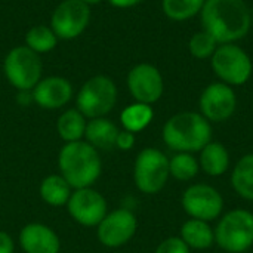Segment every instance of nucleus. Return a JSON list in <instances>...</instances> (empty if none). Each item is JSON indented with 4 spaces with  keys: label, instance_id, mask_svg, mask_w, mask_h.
Wrapping results in <instances>:
<instances>
[{
    "label": "nucleus",
    "instance_id": "nucleus-1",
    "mask_svg": "<svg viewBox=\"0 0 253 253\" xmlns=\"http://www.w3.org/2000/svg\"><path fill=\"white\" fill-rule=\"evenodd\" d=\"M200 19L203 30L219 44L245 39L252 27V12L245 0H206Z\"/></svg>",
    "mask_w": 253,
    "mask_h": 253
},
{
    "label": "nucleus",
    "instance_id": "nucleus-2",
    "mask_svg": "<svg viewBox=\"0 0 253 253\" xmlns=\"http://www.w3.org/2000/svg\"><path fill=\"white\" fill-rule=\"evenodd\" d=\"M212 139V126L200 114L184 111L172 116L163 126L165 144L178 153L202 151Z\"/></svg>",
    "mask_w": 253,
    "mask_h": 253
},
{
    "label": "nucleus",
    "instance_id": "nucleus-3",
    "mask_svg": "<svg viewBox=\"0 0 253 253\" xmlns=\"http://www.w3.org/2000/svg\"><path fill=\"white\" fill-rule=\"evenodd\" d=\"M61 176L71 188H89L101 175V160L96 150L83 141L67 142L59 153Z\"/></svg>",
    "mask_w": 253,
    "mask_h": 253
},
{
    "label": "nucleus",
    "instance_id": "nucleus-4",
    "mask_svg": "<svg viewBox=\"0 0 253 253\" xmlns=\"http://www.w3.org/2000/svg\"><path fill=\"white\" fill-rule=\"evenodd\" d=\"M211 65L216 77L231 87L245 84L253 73L249 53L237 43L219 44L211 58Z\"/></svg>",
    "mask_w": 253,
    "mask_h": 253
},
{
    "label": "nucleus",
    "instance_id": "nucleus-5",
    "mask_svg": "<svg viewBox=\"0 0 253 253\" xmlns=\"http://www.w3.org/2000/svg\"><path fill=\"white\" fill-rule=\"evenodd\" d=\"M215 243L228 253H243L253 246V213L245 209L228 212L215 230Z\"/></svg>",
    "mask_w": 253,
    "mask_h": 253
},
{
    "label": "nucleus",
    "instance_id": "nucleus-6",
    "mask_svg": "<svg viewBox=\"0 0 253 253\" xmlns=\"http://www.w3.org/2000/svg\"><path fill=\"white\" fill-rule=\"evenodd\" d=\"M117 101V87L110 77L89 79L77 95V110L89 119H98L113 110Z\"/></svg>",
    "mask_w": 253,
    "mask_h": 253
},
{
    "label": "nucleus",
    "instance_id": "nucleus-7",
    "mask_svg": "<svg viewBox=\"0 0 253 253\" xmlns=\"http://www.w3.org/2000/svg\"><path fill=\"white\" fill-rule=\"evenodd\" d=\"M169 159L157 148L142 150L135 162L133 178L139 191L156 194L169 179Z\"/></svg>",
    "mask_w": 253,
    "mask_h": 253
},
{
    "label": "nucleus",
    "instance_id": "nucleus-8",
    "mask_svg": "<svg viewBox=\"0 0 253 253\" xmlns=\"http://www.w3.org/2000/svg\"><path fill=\"white\" fill-rule=\"evenodd\" d=\"M4 74L9 83L16 89H34L42 76V62L39 55L27 46L13 47L4 59Z\"/></svg>",
    "mask_w": 253,
    "mask_h": 253
},
{
    "label": "nucleus",
    "instance_id": "nucleus-9",
    "mask_svg": "<svg viewBox=\"0 0 253 253\" xmlns=\"http://www.w3.org/2000/svg\"><path fill=\"white\" fill-rule=\"evenodd\" d=\"M182 208L193 219L213 221L222 209L224 200L219 191L206 184H196L188 187L182 194Z\"/></svg>",
    "mask_w": 253,
    "mask_h": 253
},
{
    "label": "nucleus",
    "instance_id": "nucleus-10",
    "mask_svg": "<svg viewBox=\"0 0 253 253\" xmlns=\"http://www.w3.org/2000/svg\"><path fill=\"white\" fill-rule=\"evenodd\" d=\"M89 19V4L80 0H64L52 15V30L59 39H76L86 30Z\"/></svg>",
    "mask_w": 253,
    "mask_h": 253
},
{
    "label": "nucleus",
    "instance_id": "nucleus-11",
    "mask_svg": "<svg viewBox=\"0 0 253 253\" xmlns=\"http://www.w3.org/2000/svg\"><path fill=\"white\" fill-rule=\"evenodd\" d=\"M200 114L208 122L221 123L228 120L237 107V96L231 86L215 82L211 83L200 95Z\"/></svg>",
    "mask_w": 253,
    "mask_h": 253
},
{
    "label": "nucleus",
    "instance_id": "nucleus-12",
    "mask_svg": "<svg viewBox=\"0 0 253 253\" xmlns=\"http://www.w3.org/2000/svg\"><path fill=\"white\" fill-rule=\"evenodd\" d=\"M127 87L136 102L154 104L157 102L165 90L162 73L151 64H138L127 74Z\"/></svg>",
    "mask_w": 253,
    "mask_h": 253
},
{
    "label": "nucleus",
    "instance_id": "nucleus-13",
    "mask_svg": "<svg viewBox=\"0 0 253 253\" xmlns=\"http://www.w3.org/2000/svg\"><path fill=\"white\" fill-rule=\"evenodd\" d=\"M70 215L84 227L98 225L107 215L105 199L92 188H79L67 203Z\"/></svg>",
    "mask_w": 253,
    "mask_h": 253
},
{
    "label": "nucleus",
    "instance_id": "nucleus-14",
    "mask_svg": "<svg viewBox=\"0 0 253 253\" xmlns=\"http://www.w3.org/2000/svg\"><path fill=\"white\" fill-rule=\"evenodd\" d=\"M136 218L127 209L114 211L98 224V239L104 246L120 248L126 245L136 231Z\"/></svg>",
    "mask_w": 253,
    "mask_h": 253
},
{
    "label": "nucleus",
    "instance_id": "nucleus-15",
    "mask_svg": "<svg viewBox=\"0 0 253 253\" xmlns=\"http://www.w3.org/2000/svg\"><path fill=\"white\" fill-rule=\"evenodd\" d=\"M73 96L71 83L64 77H47L40 80L33 89V101L42 108L55 110L64 107Z\"/></svg>",
    "mask_w": 253,
    "mask_h": 253
},
{
    "label": "nucleus",
    "instance_id": "nucleus-16",
    "mask_svg": "<svg viewBox=\"0 0 253 253\" xmlns=\"http://www.w3.org/2000/svg\"><path fill=\"white\" fill-rule=\"evenodd\" d=\"M19 245L25 253H59V239L46 225L28 224L19 233Z\"/></svg>",
    "mask_w": 253,
    "mask_h": 253
},
{
    "label": "nucleus",
    "instance_id": "nucleus-17",
    "mask_svg": "<svg viewBox=\"0 0 253 253\" xmlns=\"http://www.w3.org/2000/svg\"><path fill=\"white\" fill-rule=\"evenodd\" d=\"M117 135H119L117 126L111 120H107L104 117L92 119L86 125V130H84L87 144L99 150H111L113 147H116Z\"/></svg>",
    "mask_w": 253,
    "mask_h": 253
},
{
    "label": "nucleus",
    "instance_id": "nucleus-18",
    "mask_svg": "<svg viewBox=\"0 0 253 253\" xmlns=\"http://www.w3.org/2000/svg\"><path fill=\"white\" fill-rule=\"evenodd\" d=\"M200 168L209 176H221L230 168V154L219 142H209L200 151Z\"/></svg>",
    "mask_w": 253,
    "mask_h": 253
},
{
    "label": "nucleus",
    "instance_id": "nucleus-19",
    "mask_svg": "<svg viewBox=\"0 0 253 253\" xmlns=\"http://www.w3.org/2000/svg\"><path fill=\"white\" fill-rule=\"evenodd\" d=\"M181 239L188 248L203 251L215 243V231L206 221L190 219L181 227Z\"/></svg>",
    "mask_w": 253,
    "mask_h": 253
},
{
    "label": "nucleus",
    "instance_id": "nucleus-20",
    "mask_svg": "<svg viewBox=\"0 0 253 253\" xmlns=\"http://www.w3.org/2000/svg\"><path fill=\"white\" fill-rule=\"evenodd\" d=\"M231 184L240 197L253 202V154H246L237 162L231 173Z\"/></svg>",
    "mask_w": 253,
    "mask_h": 253
},
{
    "label": "nucleus",
    "instance_id": "nucleus-21",
    "mask_svg": "<svg viewBox=\"0 0 253 253\" xmlns=\"http://www.w3.org/2000/svg\"><path fill=\"white\" fill-rule=\"evenodd\" d=\"M40 196L50 206H62L70 200L71 187L61 175H50L43 179L40 185Z\"/></svg>",
    "mask_w": 253,
    "mask_h": 253
},
{
    "label": "nucleus",
    "instance_id": "nucleus-22",
    "mask_svg": "<svg viewBox=\"0 0 253 253\" xmlns=\"http://www.w3.org/2000/svg\"><path fill=\"white\" fill-rule=\"evenodd\" d=\"M153 117H154V111H153L151 105L142 104V102H135L122 111L120 120H122L125 130L135 133V132L144 130L151 123Z\"/></svg>",
    "mask_w": 253,
    "mask_h": 253
},
{
    "label": "nucleus",
    "instance_id": "nucleus-23",
    "mask_svg": "<svg viewBox=\"0 0 253 253\" xmlns=\"http://www.w3.org/2000/svg\"><path fill=\"white\" fill-rule=\"evenodd\" d=\"M59 136L67 142L80 141L86 130L84 116L79 110H67L59 119L56 125Z\"/></svg>",
    "mask_w": 253,
    "mask_h": 253
},
{
    "label": "nucleus",
    "instance_id": "nucleus-24",
    "mask_svg": "<svg viewBox=\"0 0 253 253\" xmlns=\"http://www.w3.org/2000/svg\"><path fill=\"white\" fill-rule=\"evenodd\" d=\"M206 0H162L165 15L176 22L194 18L202 12Z\"/></svg>",
    "mask_w": 253,
    "mask_h": 253
},
{
    "label": "nucleus",
    "instance_id": "nucleus-25",
    "mask_svg": "<svg viewBox=\"0 0 253 253\" xmlns=\"http://www.w3.org/2000/svg\"><path fill=\"white\" fill-rule=\"evenodd\" d=\"M25 42L27 47H30L36 53H44L56 46L58 37L52 28H47L46 25H36L27 33Z\"/></svg>",
    "mask_w": 253,
    "mask_h": 253
},
{
    "label": "nucleus",
    "instance_id": "nucleus-26",
    "mask_svg": "<svg viewBox=\"0 0 253 253\" xmlns=\"http://www.w3.org/2000/svg\"><path fill=\"white\" fill-rule=\"evenodd\" d=\"M169 172L178 181H190L199 173V162L190 153H178L169 160Z\"/></svg>",
    "mask_w": 253,
    "mask_h": 253
},
{
    "label": "nucleus",
    "instance_id": "nucleus-27",
    "mask_svg": "<svg viewBox=\"0 0 253 253\" xmlns=\"http://www.w3.org/2000/svg\"><path fill=\"white\" fill-rule=\"evenodd\" d=\"M218 46H219V43L205 30L194 33L190 39V43H188V49H190L191 56L196 59H200V61L211 59L212 55L215 53V50L218 49Z\"/></svg>",
    "mask_w": 253,
    "mask_h": 253
},
{
    "label": "nucleus",
    "instance_id": "nucleus-28",
    "mask_svg": "<svg viewBox=\"0 0 253 253\" xmlns=\"http://www.w3.org/2000/svg\"><path fill=\"white\" fill-rule=\"evenodd\" d=\"M156 253H190V248L181 237H169L159 245Z\"/></svg>",
    "mask_w": 253,
    "mask_h": 253
},
{
    "label": "nucleus",
    "instance_id": "nucleus-29",
    "mask_svg": "<svg viewBox=\"0 0 253 253\" xmlns=\"http://www.w3.org/2000/svg\"><path fill=\"white\" fill-rule=\"evenodd\" d=\"M135 145V135L129 130H123V132H119L117 135V139H116V147L123 150V151H127L130 150L132 147Z\"/></svg>",
    "mask_w": 253,
    "mask_h": 253
},
{
    "label": "nucleus",
    "instance_id": "nucleus-30",
    "mask_svg": "<svg viewBox=\"0 0 253 253\" xmlns=\"http://www.w3.org/2000/svg\"><path fill=\"white\" fill-rule=\"evenodd\" d=\"M0 253H13V242L9 234L0 231Z\"/></svg>",
    "mask_w": 253,
    "mask_h": 253
},
{
    "label": "nucleus",
    "instance_id": "nucleus-31",
    "mask_svg": "<svg viewBox=\"0 0 253 253\" xmlns=\"http://www.w3.org/2000/svg\"><path fill=\"white\" fill-rule=\"evenodd\" d=\"M108 1L116 7H132V6L141 3L142 0H108Z\"/></svg>",
    "mask_w": 253,
    "mask_h": 253
},
{
    "label": "nucleus",
    "instance_id": "nucleus-32",
    "mask_svg": "<svg viewBox=\"0 0 253 253\" xmlns=\"http://www.w3.org/2000/svg\"><path fill=\"white\" fill-rule=\"evenodd\" d=\"M80 1H83L86 4H95V3H99L101 0H80Z\"/></svg>",
    "mask_w": 253,
    "mask_h": 253
},
{
    "label": "nucleus",
    "instance_id": "nucleus-33",
    "mask_svg": "<svg viewBox=\"0 0 253 253\" xmlns=\"http://www.w3.org/2000/svg\"><path fill=\"white\" fill-rule=\"evenodd\" d=\"M251 12H252V22H253V9H251Z\"/></svg>",
    "mask_w": 253,
    "mask_h": 253
}]
</instances>
